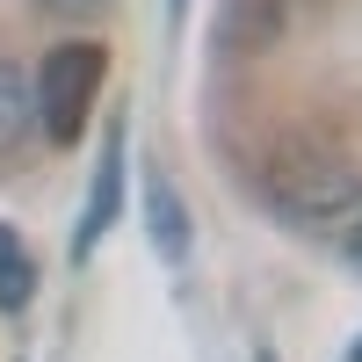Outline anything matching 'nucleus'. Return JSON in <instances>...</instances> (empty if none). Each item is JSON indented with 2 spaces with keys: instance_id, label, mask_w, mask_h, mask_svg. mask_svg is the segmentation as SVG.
<instances>
[{
  "instance_id": "7",
  "label": "nucleus",
  "mask_w": 362,
  "mask_h": 362,
  "mask_svg": "<svg viewBox=\"0 0 362 362\" xmlns=\"http://www.w3.org/2000/svg\"><path fill=\"white\" fill-rule=\"evenodd\" d=\"M44 15H58V22H87V15H102L109 0H37Z\"/></svg>"
},
{
  "instance_id": "10",
  "label": "nucleus",
  "mask_w": 362,
  "mask_h": 362,
  "mask_svg": "<svg viewBox=\"0 0 362 362\" xmlns=\"http://www.w3.org/2000/svg\"><path fill=\"white\" fill-rule=\"evenodd\" d=\"M174 8H181V0H174Z\"/></svg>"
},
{
  "instance_id": "6",
  "label": "nucleus",
  "mask_w": 362,
  "mask_h": 362,
  "mask_svg": "<svg viewBox=\"0 0 362 362\" xmlns=\"http://www.w3.org/2000/svg\"><path fill=\"white\" fill-rule=\"evenodd\" d=\"M29 297H37V261H29V247L0 225V312H22Z\"/></svg>"
},
{
  "instance_id": "4",
  "label": "nucleus",
  "mask_w": 362,
  "mask_h": 362,
  "mask_svg": "<svg viewBox=\"0 0 362 362\" xmlns=\"http://www.w3.org/2000/svg\"><path fill=\"white\" fill-rule=\"evenodd\" d=\"M145 225H153V247L160 261H189V218H181V196H174V181H153L145 189Z\"/></svg>"
},
{
  "instance_id": "8",
  "label": "nucleus",
  "mask_w": 362,
  "mask_h": 362,
  "mask_svg": "<svg viewBox=\"0 0 362 362\" xmlns=\"http://www.w3.org/2000/svg\"><path fill=\"white\" fill-rule=\"evenodd\" d=\"M348 261L362 268V218H355V232H348Z\"/></svg>"
},
{
  "instance_id": "5",
  "label": "nucleus",
  "mask_w": 362,
  "mask_h": 362,
  "mask_svg": "<svg viewBox=\"0 0 362 362\" xmlns=\"http://www.w3.org/2000/svg\"><path fill=\"white\" fill-rule=\"evenodd\" d=\"M29 124H37V87L22 80V66L0 58V153H15L29 138Z\"/></svg>"
},
{
  "instance_id": "2",
  "label": "nucleus",
  "mask_w": 362,
  "mask_h": 362,
  "mask_svg": "<svg viewBox=\"0 0 362 362\" xmlns=\"http://www.w3.org/2000/svg\"><path fill=\"white\" fill-rule=\"evenodd\" d=\"M102 66H109L102 44H58V51H44V73L29 87H37V116H44V131L58 145L80 138L87 109H95V95H102Z\"/></svg>"
},
{
  "instance_id": "11",
  "label": "nucleus",
  "mask_w": 362,
  "mask_h": 362,
  "mask_svg": "<svg viewBox=\"0 0 362 362\" xmlns=\"http://www.w3.org/2000/svg\"><path fill=\"white\" fill-rule=\"evenodd\" d=\"M261 362H268V355H261Z\"/></svg>"
},
{
  "instance_id": "1",
  "label": "nucleus",
  "mask_w": 362,
  "mask_h": 362,
  "mask_svg": "<svg viewBox=\"0 0 362 362\" xmlns=\"http://www.w3.org/2000/svg\"><path fill=\"white\" fill-rule=\"evenodd\" d=\"M268 196L290 218L326 225V218H348L362 203V174H355V160H334V153H290V160L268 167Z\"/></svg>"
},
{
  "instance_id": "3",
  "label": "nucleus",
  "mask_w": 362,
  "mask_h": 362,
  "mask_svg": "<svg viewBox=\"0 0 362 362\" xmlns=\"http://www.w3.org/2000/svg\"><path fill=\"white\" fill-rule=\"evenodd\" d=\"M116 203H124V138H109L102 153V174H95V196H87V225H80V254L116 225Z\"/></svg>"
},
{
  "instance_id": "9",
  "label": "nucleus",
  "mask_w": 362,
  "mask_h": 362,
  "mask_svg": "<svg viewBox=\"0 0 362 362\" xmlns=\"http://www.w3.org/2000/svg\"><path fill=\"white\" fill-rule=\"evenodd\" d=\"M348 362H362V341H355V355H348Z\"/></svg>"
}]
</instances>
